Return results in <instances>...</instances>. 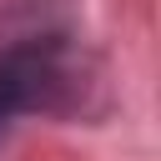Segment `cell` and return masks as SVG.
Here are the masks:
<instances>
[{"label":"cell","instance_id":"1","mask_svg":"<svg viewBox=\"0 0 161 161\" xmlns=\"http://www.w3.org/2000/svg\"><path fill=\"white\" fill-rule=\"evenodd\" d=\"M86 91V65L60 30L20 35L0 45V131L20 116H45L75 106Z\"/></svg>","mask_w":161,"mask_h":161}]
</instances>
